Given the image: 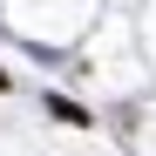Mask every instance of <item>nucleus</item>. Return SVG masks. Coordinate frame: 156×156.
Masks as SVG:
<instances>
[{
    "label": "nucleus",
    "mask_w": 156,
    "mask_h": 156,
    "mask_svg": "<svg viewBox=\"0 0 156 156\" xmlns=\"http://www.w3.org/2000/svg\"><path fill=\"white\" fill-rule=\"evenodd\" d=\"M48 109H55V122H75V129H88V109H75V102H61V95H48Z\"/></svg>",
    "instance_id": "nucleus-1"
},
{
    "label": "nucleus",
    "mask_w": 156,
    "mask_h": 156,
    "mask_svg": "<svg viewBox=\"0 0 156 156\" xmlns=\"http://www.w3.org/2000/svg\"><path fill=\"white\" fill-rule=\"evenodd\" d=\"M0 88H7V75H0Z\"/></svg>",
    "instance_id": "nucleus-2"
}]
</instances>
